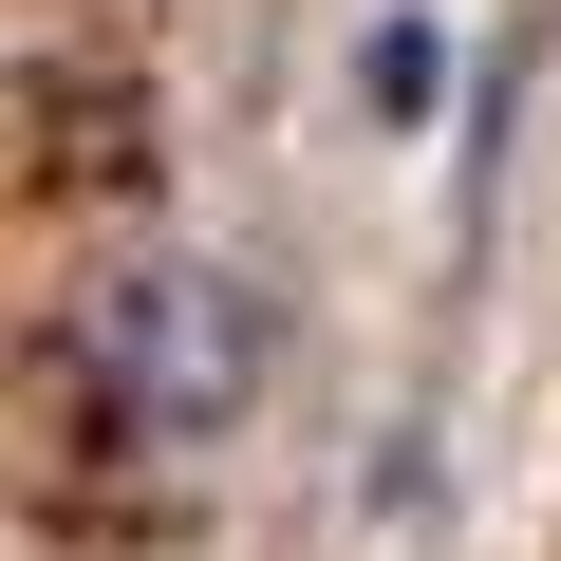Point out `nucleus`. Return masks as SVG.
Listing matches in <instances>:
<instances>
[{
	"label": "nucleus",
	"mask_w": 561,
	"mask_h": 561,
	"mask_svg": "<svg viewBox=\"0 0 561 561\" xmlns=\"http://www.w3.org/2000/svg\"><path fill=\"white\" fill-rule=\"evenodd\" d=\"M76 356H94L113 431L225 449V431L280 393V300H262L243 262H206V243H150V262H113L94 300H76Z\"/></svg>",
	"instance_id": "1"
},
{
	"label": "nucleus",
	"mask_w": 561,
	"mask_h": 561,
	"mask_svg": "<svg viewBox=\"0 0 561 561\" xmlns=\"http://www.w3.org/2000/svg\"><path fill=\"white\" fill-rule=\"evenodd\" d=\"M431 76H449V38H431V20H393V38H375V113H431Z\"/></svg>",
	"instance_id": "2"
}]
</instances>
